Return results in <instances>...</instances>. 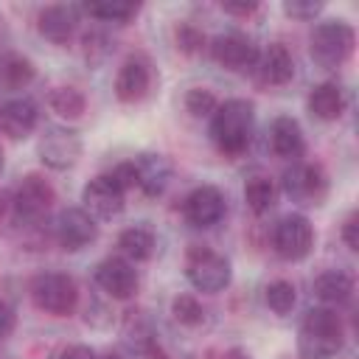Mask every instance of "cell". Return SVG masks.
Returning <instances> with one entry per match:
<instances>
[{
    "label": "cell",
    "instance_id": "9a60e30c",
    "mask_svg": "<svg viewBox=\"0 0 359 359\" xmlns=\"http://www.w3.org/2000/svg\"><path fill=\"white\" fill-rule=\"evenodd\" d=\"M95 283L115 300H129L137 292V269L121 255H109L95 266Z\"/></svg>",
    "mask_w": 359,
    "mask_h": 359
},
{
    "label": "cell",
    "instance_id": "ba28073f",
    "mask_svg": "<svg viewBox=\"0 0 359 359\" xmlns=\"http://www.w3.org/2000/svg\"><path fill=\"white\" fill-rule=\"evenodd\" d=\"M81 149H84L81 135H79L76 129L59 126V123L45 126V132H42V137H39V146H36L39 160H42L48 168H56V171L73 168V165L79 163V157H81Z\"/></svg>",
    "mask_w": 359,
    "mask_h": 359
},
{
    "label": "cell",
    "instance_id": "f1b7e54d",
    "mask_svg": "<svg viewBox=\"0 0 359 359\" xmlns=\"http://www.w3.org/2000/svg\"><path fill=\"white\" fill-rule=\"evenodd\" d=\"M171 314H174V320H177L180 325H185V328H196V325H202V320H205V309H202V303H199L194 294H177V297L171 300Z\"/></svg>",
    "mask_w": 359,
    "mask_h": 359
},
{
    "label": "cell",
    "instance_id": "44dd1931",
    "mask_svg": "<svg viewBox=\"0 0 359 359\" xmlns=\"http://www.w3.org/2000/svg\"><path fill=\"white\" fill-rule=\"evenodd\" d=\"M311 292L323 306L337 309V306H345L353 297V278L342 269H325L314 278Z\"/></svg>",
    "mask_w": 359,
    "mask_h": 359
},
{
    "label": "cell",
    "instance_id": "d590c367",
    "mask_svg": "<svg viewBox=\"0 0 359 359\" xmlns=\"http://www.w3.org/2000/svg\"><path fill=\"white\" fill-rule=\"evenodd\" d=\"M222 11L233 17H252L258 11V3H222Z\"/></svg>",
    "mask_w": 359,
    "mask_h": 359
},
{
    "label": "cell",
    "instance_id": "83f0119b",
    "mask_svg": "<svg viewBox=\"0 0 359 359\" xmlns=\"http://www.w3.org/2000/svg\"><path fill=\"white\" fill-rule=\"evenodd\" d=\"M264 300H266V306L275 311V314H289L292 309H294V303H297V292H294V283H289V280H272V283H266V289H264Z\"/></svg>",
    "mask_w": 359,
    "mask_h": 359
},
{
    "label": "cell",
    "instance_id": "8992f818",
    "mask_svg": "<svg viewBox=\"0 0 359 359\" xmlns=\"http://www.w3.org/2000/svg\"><path fill=\"white\" fill-rule=\"evenodd\" d=\"M283 194L303 205V208H317L323 205V199L328 196V174L320 163H306V160H294L286 171H283Z\"/></svg>",
    "mask_w": 359,
    "mask_h": 359
},
{
    "label": "cell",
    "instance_id": "836d02e7",
    "mask_svg": "<svg viewBox=\"0 0 359 359\" xmlns=\"http://www.w3.org/2000/svg\"><path fill=\"white\" fill-rule=\"evenodd\" d=\"M14 325H17V314H14V309L0 297V342L11 337Z\"/></svg>",
    "mask_w": 359,
    "mask_h": 359
},
{
    "label": "cell",
    "instance_id": "5b68a950",
    "mask_svg": "<svg viewBox=\"0 0 359 359\" xmlns=\"http://www.w3.org/2000/svg\"><path fill=\"white\" fill-rule=\"evenodd\" d=\"M185 278L188 283L196 289V292H205V294H216L222 289L230 286L233 280V266L230 261L210 250V247H199L194 244L188 252H185Z\"/></svg>",
    "mask_w": 359,
    "mask_h": 359
},
{
    "label": "cell",
    "instance_id": "4fadbf2b",
    "mask_svg": "<svg viewBox=\"0 0 359 359\" xmlns=\"http://www.w3.org/2000/svg\"><path fill=\"white\" fill-rule=\"evenodd\" d=\"M227 213V202H224V194L216 188V185H199L194 188L185 202H182V216L191 227H213L224 219Z\"/></svg>",
    "mask_w": 359,
    "mask_h": 359
},
{
    "label": "cell",
    "instance_id": "4316f807",
    "mask_svg": "<svg viewBox=\"0 0 359 359\" xmlns=\"http://www.w3.org/2000/svg\"><path fill=\"white\" fill-rule=\"evenodd\" d=\"M81 11L90 14V17H95V20H101V22H118V25H123V22H129L140 11V6L137 3H123V0H101V3L81 6Z\"/></svg>",
    "mask_w": 359,
    "mask_h": 359
},
{
    "label": "cell",
    "instance_id": "f546056e",
    "mask_svg": "<svg viewBox=\"0 0 359 359\" xmlns=\"http://www.w3.org/2000/svg\"><path fill=\"white\" fill-rule=\"evenodd\" d=\"M182 104H185V109H188L194 118H210L213 109L219 107L216 95H213L208 87H191V90L185 93Z\"/></svg>",
    "mask_w": 359,
    "mask_h": 359
},
{
    "label": "cell",
    "instance_id": "7a4b0ae2",
    "mask_svg": "<svg viewBox=\"0 0 359 359\" xmlns=\"http://www.w3.org/2000/svg\"><path fill=\"white\" fill-rule=\"evenodd\" d=\"M345 345V325L337 309L317 306L311 309L297 331L300 359H334Z\"/></svg>",
    "mask_w": 359,
    "mask_h": 359
},
{
    "label": "cell",
    "instance_id": "d6986e66",
    "mask_svg": "<svg viewBox=\"0 0 359 359\" xmlns=\"http://www.w3.org/2000/svg\"><path fill=\"white\" fill-rule=\"evenodd\" d=\"M252 70L258 73L261 84H266V87H286L294 79V59H292L286 45L272 42L269 48H264L258 53V62H255Z\"/></svg>",
    "mask_w": 359,
    "mask_h": 359
},
{
    "label": "cell",
    "instance_id": "7402d4cb",
    "mask_svg": "<svg viewBox=\"0 0 359 359\" xmlns=\"http://www.w3.org/2000/svg\"><path fill=\"white\" fill-rule=\"evenodd\" d=\"M306 107L317 121H325V123L337 121L345 112V93L337 81H323V84L311 87V93L306 98Z\"/></svg>",
    "mask_w": 359,
    "mask_h": 359
},
{
    "label": "cell",
    "instance_id": "277c9868",
    "mask_svg": "<svg viewBox=\"0 0 359 359\" xmlns=\"http://www.w3.org/2000/svg\"><path fill=\"white\" fill-rule=\"evenodd\" d=\"M31 303L50 314V317H67L79 306V286L67 272H39L28 286Z\"/></svg>",
    "mask_w": 359,
    "mask_h": 359
},
{
    "label": "cell",
    "instance_id": "1f68e13d",
    "mask_svg": "<svg viewBox=\"0 0 359 359\" xmlns=\"http://www.w3.org/2000/svg\"><path fill=\"white\" fill-rule=\"evenodd\" d=\"M320 11H323V3H314V0H286L283 3V14L292 20H300V22L314 20Z\"/></svg>",
    "mask_w": 359,
    "mask_h": 359
},
{
    "label": "cell",
    "instance_id": "f35d334b",
    "mask_svg": "<svg viewBox=\"0 0 359 359\" xmlns=\"http://www.w3.org/2000/svg\"><path fill=\"white\" fill-rule=\"evenodd\" d=\"M95 359H123L121 353H104V356H95Z\"/></svg>",
    "mask_w": 359,
    "mask_h": 359
},
{
    "label": "cell",
    "instance_id": "ffe728a7",
    "mask_svg": "<svg viewBox=\"0 0 359 359\" xmlns=\"http://www.w3.org/2000/svg\"><path fill=\"white\" fill-rule=\"evenodd\" d=\"M269 146L278 157L283 160H297L306 149V137H303V129L300 123L292 118V115H278L269 126Z\"/></svg>",
    "mask_w": 359,
    "mask_h": 359
},
{
    "label": "cell",
    "instance_id": "2e32d148",
    "mask_svg": "<svg viewBox=\"0 0 359 359\" xmlns=\"http://www.w3.org/2000/svg\"><path fill=\"white\" fill-rule=\"evenodd\" d=\"M132 163V171H135V188H140L146 196H160L168 182H171V160L165 154H157V151H140Z\"/></svg>",
    "mask_w": 359,
    "mask_h": 359
},
{
    "label": "cell",
    "instance_id": "9c48e42d",
    "mask_svg": "<svg viewBox=\"0 0 359 359\" xmlns=\"http://www.w3.org/2000/svg\"><path fill=\"white\" fill-rule=\"evenodd\" d=\"M272 247L286 261H303L314 247V227L303 213H286L272 227Z\"/></svg>",
    "mask_w": 359,
    "mask_h": 359
},
{
    "label": "cell",
    "instance_id": "d4e9b609",
    "mask_svg": "<svg viewBox=\"0 0 359 359\" xmlns=\"http://www.w3.org/2000/svg\"><path fill=\"white\" fill-rule=\"evenodd\" d=\"M48 107H50L59 118H65V121H79V118L87 112V98H84V93H81L79 87L62 84V87H53V90L48 93Z\"/></svg>",
    "mask_w": 359,
    "mask_h": 359
},
{
    "label": "cell",
    "instance_id": "ac0fdd59",
    "mask_svg": "<svg viewBox=\"0 0 359 359\" xmlns=\"http://www.w3.org/2000/svg\"><path fill=\"white\" fill-rule=\"evenodd\" d=\"M36 123H39V107L25 95L11 98L0 107V132L8 140H25L28 135H34Z\"/></svg>",
    "mask_w": 359,
    "mask_h": 359
},
{
    "label": "cell",
    "instance_id": "5bb4252c",
    "mask_svg": "<svg viewBox=\"0 0 359 359\" xmlns=\"http://www.w3.org/2000/svg\"><path fill=\"white\" fill-rule=\"evenodd\" d=\"M112 90H115V98L121 104H137V101H143L149 95V90H151V65H149V59L140 56V53L126 56L123 65L115 73Z\"/></svg>",
    "mask_w": 359,
    "mask_h": 359
},
{
    "label": "cell",
    "instance_id": "30bf717a",
    "mask_svg": "<svg viewBox=\"0 0 359 359\" xmlns=\"http://www.w3.org/2000/svg\"><path fill=\"white\" fill-rule=\"evenodd\" d=\"M84 210L93 219H115L126 205V188L115 180L112 171L93 177L81 191Z\"/></svg>",
    "mask_w": 359,
    "mask_h": 359
},
{
    "label": "cell",
    "instance_id": "74e56055",
    "mask_svg": "<svg viewBox=\"0 0 359 359\" xmlns=\"http://www.w3.org/2000/svg\"><path fill=\"white\" fill-rule=\"evenodd\" d=\"M8 208H11V199H8L6 194H0V216H3V213H6Z\"/></svg>",
    "mask_w": 359,
    "mask_h": 359
},
{
    "label": "cell",
    "instance_id": "8fae6325",
    "mask_svg": "<svg viewBox=\"0 0 359 359\" xmlns=\"http://www.w3.org/2000/svg\"><path fill=\"white\" fill-rule=\"evenodd\" d=\"M208 50H210V59H213L219 67L230 70V73L252 70L255 62H258V53H261L258 45H255L250 36L238 34V31H227V34L213 36L210 45H208Z\"/></svg>",
    "mask_w": 359,
    "mask_h": 359
},
{
    "label": "cell",
    "instance_id": "52a82bcc",
    "mask_svg": "<svg viewBox=\"0 0 359 359\" xmlns=\"http://www.w3.org/2000/svg\"><path fill=\"white\" fill-rule=\"evenodd\" d=\"M56 191L42 174H25L11 196V213L20 224H39L53 208Z\"/></svg>",
    "mask_w": 359,
    "mask_h": 359
},
{
    "label": "cell",
    "instance_id": "4dcf8cb0",
    "mask_svg": "<svg viewBox=\"0 0 359 359\" xmlns=\"http://www.w3.org/2000/svg\"><path fill=\"white\" fill-rule=\"evenodd\" d=\"M174 39H177V48L182 53H199L205 48V34L191 22H180L174 28Z\"/></svg>",
    "mask_w": 359,
    "mask_h": 359
},
{
    "label": "cell",
    "instance_id": "cb8c5ba5",
    "mask_svg": "<svg viewBox=\"0 0 359 359\" xmlns=\"http://www.w3.org/2000/svg\"><path fill=\"white\" fill-rule=\"evenodd\" d=\"M36 76V67L28 56L22 53H6L0 56V84L8 87V90H22L34 81Z\"/></svg>",
    "mask_w": 359,
    "mask_h": 359
},
{
    "label": "cell",
    "instance_id": "7c38bea8",
    "mask_svg": "<svg viewBox=\"0 0 359 359\" xmlns=\"http://www.w3.org/2000/svg\"><path fill=\"white\" fill-rule=\"evenodd\" d=\"M53 236H56L62 250L79 252V250L90 247L98 238V224H95V219L84 208H67V210H62L56 216Z\"/></svg>",
    "mask_w": 359,
    "mask_h": 359
},
{
    "label": "cell",
    "instance_id": "603a6c76",
    "mask_svg": "<svg viewBox=\"0 0 359 359\" xmlns=\"http://www.w3.org/2000/svg\"><path fill=\"white\" fill-rule=\"evenodd\" d=\"M118 250L126 261H149L157 250V238H154L151 227L135 224V227H126L118 236Z\"/></svg>",
    "mask_w": 359,
    "mask_h": 359
},
{
    "label": "cell",
    "instance_id": "3957f363",
    "mask_svg": "<svg viewBox=\"0 0 359 359\" xmlns=\"http://www.w3.org/2000/svg\"><path fill=\"white\" fill-rule=\"evenodd\" d=\"M356 45V31L345 20H323L314 25L309 36V56L317 67L323 70H337L342 67Z\"/></svg>",
    "mask_w": 359,
    "mask_h": 359
},
{
    "label": "cell",
    "instance_id": "484cf974",
    "mask_svg": "<svg viewBox=\"0 0 359 359\" xmlns=\"http://www.w3.org/2000/svg\"><path fill=\"white\" fill-rule=\"evenodd\" d=\"M275 196H278V188L266 174H252L244 182V199H247V208L255 216H264L275 205Z\"/></svg>",
    "mask_w": 359,
    "mask_h": 359
},
{
    "label": "cell",
    "instance_id": "e0dca14e",
    "mask_svg": "<svg viewBox=\"0 0 359 359\" xmlns=\"http://www.w3.org/2000/svg\"><path fill=\"white\" fill-rule=\"evenodd\" d=\"M79 14L81 8L79 6H70V3H53V6H45L36 17V28L39 34L53 42V45H65L73 39L76 28H79Z\"/></svg>",
    "mask_w": 359,
    "mask_h": 359
},
{
    "label": "cell",
    "instance_id": "d6a6232c",
    "mask_svg": "<svg viewBox=\"0 0 359 359\" xmlns=\"http://www.w3.org/2000/svg\"><path fill=\"white\" fill-rule=\"evenodd\" d=\"M342 241L348 250H353V252L359 250V213L356 210H351L342 222Z\"/></svg>",
    "mask_w": 359,
    "mask_h": 359
},
{
    "label": "cell",
    "instance_id": "8d00e7d4",
    "mask_svg": "<svg viewBox=\"0 0 359 359\" xmlns=\"http://www.w3.org/2000/svg\"><path fill=\"white\" fill-rule=\"evenodd\" d=\"M222 359H250V353H244V351H238V348H233V351H227Z\"/></svg>",
    "mask_w": 359,
    "mask_h": 359
},
{
    "label": "cell",
    "instance_id": "6da1fadb",
    "mask_svg": "<svg viewBox=\"0 0 359 359\" xmlns=\"http://www.w3.org/2000/svg\"><path fill=\"white\" fill-rule=\"evenodd\" d=\"M252 129H255V107L247 98H227L210 115V140L227 157H238L241 151H247L252 140Z\"/></svg>",
    "mask_w": 359,
    "mask_h": 359
},
{
    "label": "cell",
    "instance_id": "e575fe53",
    "mask_svg": "<svg viewBox=\"0 0 359 359\" xmlns=\"http://www.w3.org/2000/svg\"><path fill=\"white\" fill-rule=\"evenodd\" d=\"M56 359H95V351L90 348V345H67V348H62L59 353H56Z\"/></svg>",
    "mask_w": 359,
    "mask_h": 359
},
{
    "label": "cell",
    "instance_id": "ab89813d",
    "mask_svg": "<svg viewBox=\"0 0 359 359\" xmlns=\"http://www.w3.org/2000/svg\"><path fill=\"white\" fill-rule=\"evenodd\" d=\"M0 168H3V149H0Z\"/></svg>",
    "mask_w": 359,
    "mask_h": 359
}]
</instances>
